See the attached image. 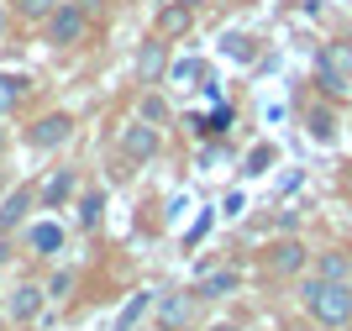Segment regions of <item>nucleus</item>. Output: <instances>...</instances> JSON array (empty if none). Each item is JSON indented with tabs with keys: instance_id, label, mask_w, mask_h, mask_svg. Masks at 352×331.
Listing matches in <instances>:
<instances>
[{
	"instance_id": "6",
	"label": "nucleus",
	"mask_w": 352,
	"mask_h": 331,
	"mask_svg": "<svg viewBox=\"0 0 352 331\" xmlns=\"http://www.w3.org/2000/svg\"><path fill=\"white\" fill-rule=\"evenodd\" d=\"M69 131H74V121L69 116H43L37 127H32V147H58V142H69Z\"/></svg>"
},
{
	"instance_id": "25",
	"label": "nucleus",
	"mask_w": 352,
	"mask_h": 331,
	"mask_svg": "<svg viewBox=\"0 0 352 331\" xmlns=\"http://www.w3.org/2000/svg\"><path fill=\"white\" fill-rule=\"evenodd\" d=\"M210 331H236V326H226V321H221V326H210Z\"/></svg>"
},
{
	"instance_id": "16",
	"label": "nucleus",
	"mask_w": 352,
	"mask_h": 331,
	"mask_svg": "<svg viewBox=\"0 0 352 331\" xmlns=\"http://www.w3.org/2000/svg\"><path fill=\"white\" fill-rule=\"evenodd\" d=\"M53 11H58V0H16V16H21V21H47Z\"/></svg>"
},
{
	"instance_id": "1",
	"label": "nucleus",
	"mask_w": 352,
	"mask_h": 331,
	"mask_svg": "<svg viewBox=\"0 0 352 331\" xmlns=\"http://www.w3.org/2000/svg\"><path fill=\"white\" fill-rule=\"evenodd\" d=\"M300 305L310 310V321H321V326L337 331V326H347V321H352V284L310 274L305 284H300Z\"/></svg>"
},
{
	"instance_id": "4",
	"label": "nucleus",
	"mask_w": 352,
	"mask_h": 331,
	"mask_svg": "<svg viewBox=\"0 0 352 331\" xmlns=\"http://www.w3.org/2000/svg\"><path fill=\"white\" fill-rule=\"evenodd\" d=\"M47 37L53 43H79L85 37V6H58L47 16Z\"/></svg>"
},
{
	"instance_id": "5",
	"label": "nucleus",
	"mask_w": 352,
	"mask_h": 331,
	"mask_svg": "<svg viewBox=\"0 0 352 331\" xmlns=\"http://www.w3.org/2000/svg\"><path fill=\"white\" fill-rule=\"evenodd\" d=\"M163 74H168V43L153 37V43H142V53H137V79H142V85H158Z\"/></svg>"
},
{
	"instance_id": "9",
	"label": "nucleus",
	"mask_w": 352,
	"mask_h": 331,
	"mask_svg": "<svg viewBox=\"0 0 352 331\" xmlns=\"http://www.w3.org/2000/svg\"><path fill=\"white\" fill-rule=\"evenodd\" d=\"M43 300H47V289H37V284H21V289L11 295V316H16V321H32L37 310H43Z\"/></svg>"
},
{
	"instance_id": "17",
	"label": "nucleus",
	"mask_w": 352,
	"mask_h": 331,
	"mask_svg": "<svg viewBox=\"0 0 352 331\" xmlns=\"http://www.w3.org/2000/svg\"><path fill=\"white\" fill-rule=\"evenodd\" d=\"M100 216H105V195H85V200H79V226H100Z\"/></svg>"
},
{
	"instance_id": "18",
	"label": "nucleus",
	"mask_w": 352,
	"mask_h": 331,
	"mask_svg": "<svg viewBox=\"0 0 352 331\" xmlns=\"http://www.w3.org/2000/svg\"><path fill=\"white\" fill-rule=\"evenodd\" d=\"M158 27H163V32H184V27H190V6H184V0H179V6H168V11L158 16Z\"/></svg>"
},
{
	"instance_id": "8",
	"label": "nucleus",
	"mask_w": 352,
	"mask_h": 331,
	"mask_svg": "<svg viewBox=\"0 0 352 331\" xmlns=\"http://www.w3.org/2000/svg\"><path fill=\"white\" fill-rule=\"evenodd\" d=\"M236 284H242V279H236V268H216V274H206L200 284H195V295H200V300H226Z\"/></svg>"
},
{
	"instance_id": "7",
	"label": "nucleus",
	"mask_w": 352,
	"mask_h": 331,
	"mask_svg": "<svg viewBox=\"0 0 352 331\" xmlns=\"http://www.w3.org/2000/svg\"><path fill=\"white\" fill-rule=\"evenodd\" d=\"M121 147H126V158H153V153H158V127H153V121H137Z\"/></svg>"
},
{
	"instance_id": "28",
	"label": "nucleus",
	"mask_w": 352,
	"mask_h": 331,
	"mask_svg": "<svg viewBox=\"0 0 352 331\" xmlns=\"http://www.w3.org/2000/svg\"><path fill=\"white\" fill-rule=\"evenodd\" d=\"M347 43H352V32H347Z\"/></svg>"
},
{
	"instance_id": "22",
	"label": "nucleus",
	"mask_w": 352,
	"mask_h": 331,
	"mask_svg": "<svg viewBox=\"0 0 352 331\" xmlns=\"http://www.w3.org/2000/svg\"><path fill=\"white\" fill-rule=\"evenodd\" d=\"M69 289H74V274H53L47 279V300H63Z\"/></svg>"
},
{
	"instance_id": "10",
	"label": "nucleus",
	"mask_w": 352,
	"mask_h": 331,
	"mask_svg": "<svg viewBox=\"0 0 352 331\" xmlns=\"http://www.w3.org/2000/svg\"><path fill=\"white\" fill-rule=\"evenodd\" d=\"M27 211H32V189H16L11 200L0 205V231H11V226H21V221H27Z\"/></svg>"
},
{
	"instance_id": "12",
	"label": "nucleus",
	"mask_w": 352,
	"mask_h": 331,
	"mask_svg": "<svg viewBox=\"0 0 352 331\" xmlns=\"http://www.w3.org/2000/svg\"><path fill=\"white\" fill-rule=\"evenodd\" d=\"M69 195H74V169H58V173L43 184V205H53V211H58Z\"/></svg>"
},
{
	"instance_id": "14",
	"label": "nucleus",
	"mask_w": 352,
	"mask_h": 331,
	"mask_svg": "<svg viewBox=\"0 0 352 331\" xmlns=\"http://www.w3.org/2000/svg\"><path fill=\"white\" fill-rule=\"evenodd\" d=\"M316 274H321V279H342V284H347V279H352V263H347V253H326V258L316 263Z\"/></svg>"
},
{
	"instance_id": "20",
	"label": "nucleus",
	"mask_w": 352,
	"mask_h": 331,
	"mask_svg": "<svg viewBox=\"0 0 352 331\" xmlns=\"http://www.w3.org/2000/svg\"><path fill=\"white\" fill-rule=\"evenodd\" d=\"M147 305H153V295H137V300H132V305H126V310H121V321H116V331H132V321H137V316H142Z\"/></svg>"
},
{
	"instance_id": "3",
	"label": "nucleus",
	"mask_w": 352,
	"mask_h": 331,
	"mask_svg": "<svg viewBox=\"0 0 352 331\" xmlns=\"http://www.w3.org/2000/svg\"><path fill=\"white\" fill-rule=\"evenodd\" d=\"M195 300H200V295H184V289H179V295H163L158 300V326L163 331H190V316H195Z\"/></svg>"
},
{
	"instance_id": "27",
	"label": "nucleus",
	"mask_w": 352,
	"mask_h": 331,
	"mask_svg": "<svg viewBox=\"0 0 352 331\" xmlns=\"http://www.w3.org/2000/svg\"><path fill=\"white\" fill-rule=\"evenodd\" d=\"M184 6H195V0H184Z\"/></svg>"
},
{
	"instance_id": "15",
	"label": "nucleus",
	"mask_w": 352,
	"mask_h": 331,
	"mask_svg": "<svg viewBox=\"0 0 352 331\" xmlns=\"http://www.w3.org/2000/svg\"><path fill=\"white\" fill-rule=\"evenodd\" d=\"M168 79H174V85H200V79H206V63L179 58V63H168Z\"/></svg>"
},
{
	"instance_id": "2",
	"label": "nucleus",
	"mask_w": 352,
	"mask_h": 331,
	"mask_svg": "<svg viewBox=\"0 0 352 331\" xmlns=\"http://www.w3.org/2000/svg\"><path fill=\"white\" fill-rule=\"evenodd\" d=\"M316 79L326 95H352V43H326L316 53Z\"/></svg>"
},
{
	"instance_id": "23",
	"label": "nucleus",
	"mask_w": 352,
	"mask_h": 331,
	"mask_svg": "<svg viewBox=\"0 0 352 331\" xmlns=\"http://www.w3.org/2000/svg\"><path fill=\"white\" fill-rule=\"evenodd\" d=\"M268 163H274V147H258V153L248 158V169H242V173H268Z\"/></svg>"
},
{
	"instance_id": "11",
	"label": "nucleus",
	"mask_w": 352,
	"mask_h": 331,
	"mask_svg": "<svg viewBox=\"0 0 352 331\" xmlns=\"http://www.w3.org/2000/svg\"><path fill=\"white\" fill-rule=\"evenodd\" d=\"M268 263H274V274H300V268H305V247L300 242H279Z\"/></svg>"
},
{
	"instance_id": "21",
	"label": "nucleus",
	"mask_w": 352,
	"mask_h": 331,
	"mask_svg": "<svg viewBox=\"0 0 352 331\" xmlns=\"http://www.w3.org/2000/svg\"><path fill=\"white\" fill-rule=\"evenodd\" d=\"M163 116H168V105H163L158 95H147V100H142V121H153V127H158Z\"/></svg>"
},
{
	"instance_id": "24",
	"label": "nucleus",
	"mask_w": 352,
	"mask_h": 331,
	"mask_svg": "<svg viewBox=\"0 0 352 331\" xmlns=\"http://www.w3.org/2000/svg\"><path fill=\"white\" fill-rule=\"evenodd\" d=\"M200 131H210V137H221V131H232V111H216V116H210V121H206Z\"/></svg>"
},
{
	"instance_id": "26",
	"label": "nucleus",
	"mask_w": 352,
	"mask_h": 331,
	"mask_svg": "<svg viewBox=\"0 0 352 331\" xmlns=\"http://www.w3.org/2000/svg\"><path fill=\"white\" fill-rule=\"evenodd\" d=\"M0 153H6V131H0Z\"/></svg>"
},
{
	"instance_id": "19",
	"label": "nucleus",
	"mask_w": 352,
	"mask_h": 331,
	"mask_svg": "<svg viewBox=\"0 0 352 331\" xmlns=\"http://www.w3.org/2000/svg\"><path fill=\"white\" fill-rule=\"evenodd\" d=\"M16 100H21V79H16V74H0V111H11Z\"/></svg>"
},
{
	"instance_id": "13",
	"label": "nucleus",
	"mask_w": 352,
	"mask_h": 331,
	"mask_svg": "<svg viewBox=\"0 0 352 331\" xmlns=\"http://www.w3.org/2000/svg\"><path fill=\"white\" fill-rule=\"evenodd\" d=\"M32 247H37V253H58V247H63V226H58V221L32 226Z\"/></svg>"
}]
</instances>
